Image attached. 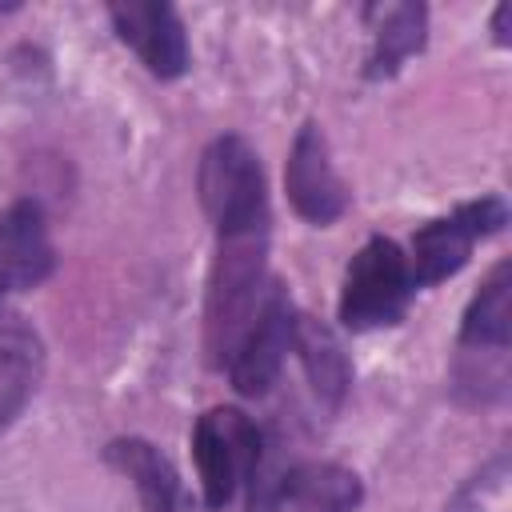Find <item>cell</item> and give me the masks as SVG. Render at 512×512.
Here are the masks:
<instances>
[{
	"label": "cell",
	"instance_id": "obj_3",
	"mask_svg": "<svg viewBox=\"0 0 512 512\" xmlns=\"http://www.w3.org/2000/svg\"><path fill=\"white\" fill-rule=\"evenodd\" d=\"M264 452V432L240 408H208L192 428V460L212 512L228 508Z\"/></svg>",
	"mask_w": 512,
	"mask_h": 512
},
{
	"label": "cell",
	"instance_id": "obj_5",
	"mask_svg": "<svg viewBox=\"0 0 512 512\" xmlns=\"http://www.w3.org/2000/svg\"><path fill=\"white\" fill-rule=\"evenodd\" d=\"M508 344H512V264L500 260L480 292L472 296L468 312H464V324H460V360H472L480 356L484 364L476 368V376L460 388H476V400H496L504 396V356H508Z\"/></svg>",
	"mask_w": 512,
	"mask_h": 512
},
{
	"label": "cell",
	"instance_id": "obj_10",
	"mask_svg": "<svg viewBox=\"0 0 512 512\" xmlns=\"http://www.w3.org/2000/svg\"><path fill=\"white\" fill-rule=\"evenodd\" d=\"M56 268L44 208L36 200H16L0 216V280L4 288H36Z\"/></svg>",
	"mask_w": 512,
	"mask_h": 512
},
{
	"label": "cell",
	"instance_id": "obj_6",
	"mask_svg": "<svg viewBox=\"0 0 512 512\" xmlns=\"http://www.w3.org/2000/svg\"><path fill=\"white\" fill-rule=\"evenodd\" d=\"M504 224H508V204L500 196L468 200L452 216H440V220L424 224L412 236V256H408L412 284L416 288H432V284L456 276L468 264L476 240L496 236Z\"/></svg>",
	"mask_w": 512,
	"mask_h": 512
},
{
	"label": "cell",
	"instance_id": "obj_7",
	"mask_svg": "<svg viewBox=\"0 0 512 512\" xmlns=\"http://www.w3.org/2000/svg\"><path fill=\"white\" fill-rule=\"evenodd\" d=\"M292 324H296V308L288 300V288L268 280V292L228 360V380L240 396H264L276 384L284 356L292 348Z\"/></svg>",
	"mask_w": 512,
	"mask_h": 512
},
{
	"label": "cell",
	"instance_id": "obj_9",
	"mask_svg": "<svg viewBox=\"0 0 512 512\" xmlns=\"http://www.w3.org/2000/svg\"><path fill=\"white\" fill-rule=\"evenodd\" d=\"M116 36L144 60V68L160 80H176L188 68V36L172 4L156 0H128V4H108Z\"/></svg>",
	"mask_w": 512,
	"mask_h": 512
},
{
	"label": "cell",
	"instance_id": "obj_4",
	"mask_svg": "<svg viewBox=\"0 0 512 512\" xmlns=\"http://www.w3.org/2000/svg\"><path fill=\"white\" fill-rule=\"evenodd\" d=\"M196 188H200V204H204V212L212 216L216 228L272 216L268 212V188H264L260 156L236 132L216 136L204 148L200 172H196Z\"/></svg>",
	"mask_w": 512,
	"mask_h": 512
},
{
	"label": "cell",
	"instance_id": "obj_8",
	"mask_svg": "<svg viewBox=\"0 0 512 512\" xmlns=\"http://www.w3.org/2000/svg\"><path fill=\"white\" fill-rule=\"evenodd\" d=\"M284 192L292 200V208L308 220V224H332L344 216L348 208V188L332 168V152H328V136L320 132L316 120H308L292 148H288V164H284Z\"/></svg>",
	"mask_w": 512,
	"mask_h": 512
},
{
	"label": "cell",
	"instance_id": "obj_13",
	"mask_svg": "<svg viewBox=\"0 0 512 512\" xmlns=\"http://www.w3.org/2000/svg\"><path fill=\"white\" fill-rule=\"evenodd\" d=\"M292 348H296V356L304 364V376L312 384V396L324 408H340L344 396H348V388H352V364H348V352H344L340 336L324 320L296 312Z\"/></svg>",
	"mask_w": 512,
	"mask_h": 512
},
{
	"label": "cell",
	"instance_id": "obj_14",
	"mask_svg": "<svg viewBox=\"0 0 512 512\" xmlns=\"http://www.w3.org/2000/svg\"><path fill=\"white\" fill-rule=\"evenodd\" d=\"M372 20V52L364 64L368 80H388L400 72L408 56H416L428 40V8L424 4H376L364 12Z\"/></svg>",
	"mask_w": 512,
	"mask_h": 512
},
{
	"label": "cell",
	"instance_id": "obj_11",
	"mask_svg": "<svg viewBox=\"0 0 512 512\" xmlns=\"http://www.w3.org/2000/svg\"><path fill=\"white\" fill-rule=\"evenodd\" d=\"M364 484L344 464H288L280 476V512H356Z\"/></svg>",
	"mask_w": 512,
	"mask_h": 512
},
{
	"label": "cell",
	"instance_id": "obj_1",
	"mask_svg": "<svg viewBox=\"0 0 512 512\" xmlns=\"http://www.w3.org/2000/svg\"><path fill=\"white\" fill-rule=\"evenodd\" d=\"M268 236L272 216L216 228V260L204 300V348L216 368H228L244 328L268 292Z\"/></svg>",
	"mask_w": 512,
	"mask_h": 512
},
{
	"label": "cell",
	"instance_id": "obj_17",
	"mask_svg": "<svg viewBox=\"0 0 512 512\" xmlns=\"http://www.w3.org/2000/svg\"><path fill=\"white\" fill-rule=\"evenodd\" d=\"M0 296H4V280H0Z\"/></svg>",
	"mask_w": 512,
	"mask_h": 512
},
{
	"label": "cell",
	"instance_id": "obj_2",
	"mask_svg": "<svg viewBox=\"0 0 512 512\" xmlns=\"http://www.w3.org/2000/svg\"><path fill=\"white\" fill-rule=\"evenodd\" d=\"M412 272L408 256L396 240L372 236L348 264L340 288V324L352 332H372L396 324L412 300Z\"/></svg>",
	"mask_w": 512,
	"mask_h": 512
},
{
	"label": "cell",
	"instance_id": "obj_16",
	"mask_svg": "<svg viewBox=\"0 0 512 512\" xmlns=\"http://www.w3.org/2000/svg\"><path fill=\"white\" fill-rule=\"evenodd\" d=\"M492 36H496V44H508V4H496V12H492Z\"/></svg>",
	"mask_w": 512,
	"mask_h": 512
},
{
	"label": "cell",
	"instance_id": "obj_15",
	"mask_svg": "<svg viewBox=\"0 0 512 512\" xmlns=\"http://www.w3.org/2000/svg\"><path fill=\"white\" fill-rule=\"evenodd\" d=\"M104 460L112 468H120L136 492H140V504L144 512H176V500H180V476L172 468V460L144 436H120L104 448Z\"/></svg>",
	"mask_w": 512,
	"mask_h": 512
},
{
	"label": "cell",
	"instance_id": "obj_12",
	"mask_svg": "<svg viewBox=\"0 0 512 512\" xmlns=\"http://www.w3.org/2000/svg\"><path fill=\"white\" fill-rule=\"evenodd\" d=\"M44 372V344L24 316L0 312V432L24 412Z\"/></svg>",
	"mask_w": 512,
	"mask_h": 512
}]
</instances>
